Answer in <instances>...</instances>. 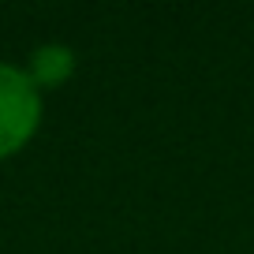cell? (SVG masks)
<instances>
[{"label":"cell","mask_w":254,"mask_h":254,"mask_svg":"<svg viewBox=\"0 0 254 254\" xmlns=\"http://www.w3.org/2000/svg\"><path fill=\"white\" fill-rule=\"evenodd\" d=\"M41 124V90L23 67L0 64V161L30 142Z\"/></svg>","instance_id":"obj_1"},{"label":"cell","mask_w":254,"mask_h":254,"mask_svg":"<svg viewBox=\"0 0 254 254\" xmlns=\"http://www.w3.org/2000/svg\"><path fill=\"white\" fill-rule=\"evenodd\" d=\"M71 71H75V53L67 45H38L26 64V75L38 90L60 86L64 79H71Z\"/></svg>","instance_id":"obj_2"}]
</instances>
